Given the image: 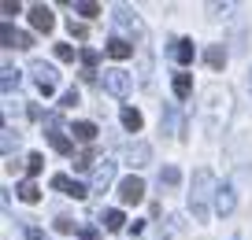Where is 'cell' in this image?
<instances>
[{
    "label": "cell",
    "mask_w": 252,
    "mask_h": 240,
    "mask_svg": "<svg viewBox=\"0 0 252 240\" xmlns=\"http://www.w3.org/2000/svg\"><path fill=\"white\" fill-rule=\"evenodd\" d=\"M119 200H123V203H141L145 200V181L137 178V174L123 178V181H119Z\"/></svg>",
    "instance_id": "277c9868"
},
{
    "label": "cell",
    "mask_w": 252,
    "mask_h": 240,
    "mask_svg": "<svg viewBox=\"0 0 252 240\" xmlns=\"http://www.w3.org/2000/svg\"><path fill=\"white\" fill-rule=\"evenodd\" d=\"M82 237H86V240H100V233H96V229H86Z\"/></svg>",
    "instance_id": "1f68e13d"
},
{
    "label": "cell",
    "mask_w": 252,
    "mask_h": 240,
    "mask_svg": "<svg viewBox=\"0 0 252 240\" xmlns=\"http://www.w3.org/2000/svg\"><path fill=\"white\" fill-rule=\"evenodd\" d=\"M0 37H4V48H33V37L23 33V30H15L11 23L0 26Z\"/></svg>",
    "instance_id": "8992f818"
},
{
    "label": "cell",
    "mask_w": 252,
    "mask_h": 240,
    "mask_svg": "<svg viewBox=\"0 0 252 240\" xmlns=\"http://www.w3.org/2000/svg\"><path fill=\"white\" fill-rule=\"evenodd\" d=\"M67 30H71V37H86L89 26H86V23H74V19H71V23H67Z\"/></svg>",
    "instance_id": "f1b7e54d"
},
{
    "label": "cell",
    "mask_w": 252,
    "mask_h": 240,
    "mask_svg": "<svg viewBox=\"0 0 252 240\" xmlns=\"http://www.w3.org/2000/svg\"><path fill=\"white\" fill-rule=\"evenodd\" d=\"M119 118H123V126L130 133H141V126H145V118H141V111H137V107H123V115H119Z\"/></svg>",
    "instance_id": "9a60e30c"
},
{
    "label": "cell",
    "mask_w": 252,
    "mask_h": 240,
    "mask_svg": "<svg viewBox=\"0 0 252 240\" xmlns=\"http://www.w3.org/2000/svg\"><path fill=\"white\" fill-rule=\"evenodd\" d=\"M249 93H252V74H249Z\"/></svg>",
    "instance_id": "d6a6232c"
},
{
    "label": "cell",
    "mask_w": 252,
    "mask_h": 240,
    "mask_svg": "<svg viewBox=\"0 0 252 240\" xmlns=\"http://www.w3.org/2000/svg\"><path fill=\"white\" fill-rule=\"evenodd\" d=\"M212 192H219L212 170H208V166H197V170H193V192H189V211H193V222H208V214H212V211H208Z\"/></svg>",
    "instance_id": "6da1fadb"
},
{
    "label": "cell",
    "mask_w": 252,
    "mask_h": 240,
    "mask_svg": "<svg viewBox=\"0 0 252 240\" xmlns=\"http://www.w3.org/2000/svg\"><path fill=\"white\" fill-rule=\"evenodd\" d=\"M204 63H208L212 70H222V63H226V52H222V45H212V48H208V52H204Z\"/></svg>",
    "instance_id": "2e32d148"
},
{
    "label": "cell",
    "mask_w": 252,
    "mask_h": 240,
    "mask_svg": "<svg viewBox=\"0 0 252 240\" xmlns=\"http://www.w3.org/2000/svg\"><path fill=\"white\" fill-rule=\"evenodd\" d=\"M126 163L134 166V170L149 166V163H152V148L145 144V140H134V144H126Z\"/></svg>",
    "instance_id": "5b68a950"
},
{
    "label": "cell",
    "mask_w": 252,
    "mask_h": 240,
    "mask_svg": "<svg viewBox=\"0 0 252 240\" xmlns=\"http://www.w3.org/2000/svg\"><path fill=\"white\" fill-rule=\"evenodd\" d=\"M19 200H23V203H37L41 200V188L33 185V181H23V185H19Z\"/></svg>",
    "instance_id": "d6986e66"
},
{
    "label": "cell",
    "mask_w": 252,
    "mask_h": 240,
    "mask_svg": "<svg viewBox=\"0 0 252 240\" xmlns=\"http://www.w3.org/2000/svg\"><path fill=\"white\" fill-rule=\"evenodd\" d=\"M11 85H19V70L15 67H4V93H11Z\"/></svg>",
    "instance_id": "603a6c76"
},
{
    "label": "cell",
    "mask_w": 252,
    "mask_h": 240,
    "mask_svg": "<svg viewBox=\"0 0 252 240\" xmlns=\"http://www.w3.org/2000/svg\"><path fill=\"white\" fill-rule=\"evenodd\" d=\"M74 166H78V170H89V166H93V152H89V148L78 152V155H74Z\"/></svg>",
    "instance_id": "cb8c5ba5"
},
{
    "label": "cell",
    "mask_w": 252,
    "mask_h": 240,
    "mask_svg": "<svg viewBox=\"0 0 252 240\" xmlns=\"http://www.w3.org/2000/svg\"><path fill=\"white\" fill-rule=\"evenodd\" d=\"M111 181H115V163H108V159H104V163L96 166V174H93V188H100V192H104Z\"/></svg>",
    "instance_id": "7c38bea8"
},
{
    "label": "cell",
    "mask_w": 252,
    "mask_h": 240,
    "mask_svg": "<svg viewBox=\"0 0 252 240\" xmlns=\"http://www.w3.org/2000/svg\"><path fill=\"white\" fill-rule=\"evenodd\" d=\"M26 240H41V229L33 222H26Z\"/></svg>",
    "instance_id": "4dcf8cb0"
},
{
    "label": "cell",
    "mask_w": 252,
    "mask_h": 240,
    "mask_svg": "<svg viewBox=\"0 0 252 240\" xmlns=\"http://www.w3.org/2000/svg\"><path fill=\"white\" fill-rule=\"evenodd\" d=\"M33 74H37V89H41V96H52L56 93V81H60V74H56V67H52V63H33Z\"/></svg>",
    "instance_id": "3957f363"
},
{
    "label": "cell",
    "mask_w": 252,
    "mask_h": 240,
    "mask_svg": "<svg viewBox=\"0 0 252 240\" xmlns=\"http://www.w3.org/2000/svg\"><path fill=\"white\" fill-rule=\"evenodd\" d=\"M189 93H193V78L174 74V96H178V100H189Z\"/></svg>",
    "instance_id": "e0dca14e"
},
{
    "label": "cell",
    "mask_w": 252,
    "mask_h": 240,
    "mask_svg": "<svg viewBox=\"0 0 252 240\" xmlns=\"http://www.w3.org/2000/svg\"><path fill=\"white\" fill-rule=\"evenodd\" d=\"M71 133H74V140H82V144H93L100 130H96L93 122H74V126H71Z\"/></svg>",
    "instance_id": "5bb4252c"
},
{
    "label": "cell",
    "mask_w": 252,
    "mask_h": 240,
    "mask_svg": "<svg viewBox=\"0 0 252 240\" xmlns=\"http://www.w3.org/2000/svg\"><path fill=\"white\" fill-rule=\"evenodd\" d=\"M123 225H126V214H123V211H104V229L119 233Z\"/></svg>",
    "instance_id": "ac0fdd59"
},
{
    "label": "cell",
    "mask_w": 252,
    "mask_h": 240,
    "mask_svg": "<svg viewBox=\"0 0 252 240\" xmlns=\"http://www.w3.org/2000/svg\"><path fill=\"white\" fill-rule=\"evenodd\" d=\"M130 89H134V78L126 74L123 67L104 70V93H111V96H119V100H126V96H130Z\"/></svg>",
    "instance_id": "7a4b0ae2"
},
{
    "label": "cell",
    "mask_w": 252,
    "mask_h": 240,
    "mask_svg": "<svg viewBox=\"0 0 252 240\" xmlns=\"http://www.w3.org/2000/svg\"><path fill=\"white\" fill-rule=\"evenodd\" d=\"M48 144H52L60 155H74V140L67 137V133H60V130H52V133H48Z\"/></svg>",
    "instance_id": "4fadbf2b"
},
{
    "label": "cell",
    "mask_w": 252,
    "mask_h": 240,
    "mask_svg": "<svg viewBox=\"0 0 252 240\" xmlns=\"http://www.w3.org/2000/svg\"><path fill=\"white\" fill-rule=\"evenodd\" d=\"M19 11H23V4H19V0H4V15H19Z\"/></svg>",
    "instance_id": "f546056e"
},
{
    "label": "cell",
    "mask_w": 252,
    "mask_h": 240,
    "mask_svg": "<svg viewBox=\"0 0 252 240\" xmlns=\"http://www.w3.org/2000/svg\"><path fill=\"white\" fill-rule=\"evenodd\" d=\"M56 59L60 63H74V48L71 45H56Z\"/></svg>",
    "instance_id": "4316f807"
},
{
    "label": "cell",
    "mask_w": 252,
    "mask_h": 240,
    "mask_svg": "<svg viewBox=\"0 0 252 240\" xmlns=\"http://www.w3.org/2000/svg\"><path fill=\"white\" fill-rule=\"evenodd\" d=\"M41 166H45V155H41V152H33L30 159H26V170H30V174H41Z\"/></svg>",
    "instance_id": "484cf974"
},
{
    "label": "cell",
    "mask_w": 252,
    "mask_h": 240,
    "mask_svg": "<svg viewBox=\"0 0 252 240\" xmlns=\"http://www.w3.org/2000/svg\"><path fill=\"white\" fill-rule=\"evenodd\" d=\"M52 188L56 192H63V196H74V200H86V185H78V181H71L67 174H52Z\"/></svg>",
    "instance_id": "52a82bcc"
},
{
    "label": "cell",
    "mask_w": 252,
    "mask_h": 240,
    "mask_svg": "<svg viewBox=\"0 0 252 240\" xmlns=\"http://www.w3.org/2000/svg\"><path fill=\"white\" fill-rule=\"evenodd\" d=\"M104 52H108L111 59H130V55H134V45L126 37H111L108 45H104Z\"/></svg>",
    "instance_id": "30bf717a"
},
{
    "label": "cell",
    "mask_w": 252,
    "mask_h": 240,
    "mask_svg": "<svg viewBox=\"0 0 252 240\" xmlns=\"http://www.w3.org/2000/svg\"><path fill=\"white\" fill-rule=\"evenodd\" d=\"M30 26H33V30H41V33H48V30L56 26L52 8H45V4H33V8H30Z\"/></svg>",
    "instance_id": "ba28073f"
},
{
    "label": "cell",
    "mask_w": 252,
    "mask_h": 240,
    "mask_svg": "<svg viewBox=\"0 0 252 240\" xmlns=\"http://www.w3.org/2000/svg\"><path fill=\"white\" fill-rule=\"evenodd\" d=\"M182 181V174H178V166H163V170H159V185H178Z\"/></svg>",
    "instance_id": "44dd1931"
},
{
    "label": "cell",
    "mask_w": 252,
    "mask_h": 240,
    "mask_svg": "<svg viewBox=\"0 0 252 240\" xmlns=\"http://www.w3.org/2000/svg\"><path fill=\"white\" fill-rule=\"evenodd\" d=\"M96 59H100V55H96L93 48H82V63H86V70H89V74H96V70H93V67H96Z\"/></svg>",
    "instance_id": "d4e9b609"
},
{
    "label": "cell",
    "mask_w": 252,
    "mask_h": 240,
    "mask_svg": "<svg viewBox=\"0 0 252 240\" xmlns=\"http://www.w3.org/2000/svg\"><path fill=\"white\" fill-rule=\"evenodd\" d=\"M74 11H78V15H86V19L104 15V8H100V4H93V0H78V4H74Z\"/></svg>",
    "instance_id": "ffe728a7"
},
{
    "label": "cell",
    "mask_w": 252,
    "mask_h": 240,
    "mask_svg": "<svg viewBox=\"0 0 252 240\" xmlns=\"http://www.w3.org/2000/svg\"><path fill=\"white\" fill-rule=\"evenodd\" d=\"M234 207H237V196H234V188L230 185H219V192H215V214H234Z\"/></svg>",
    "instance_id": "9c48e42d"
},
{
    "label": "cell",
    "mask_w": 252,
    "mask_h": 240,
    "mask_svg": "<svg viewBox=\"0 0 252 240\" xmlns=\"http://www.w3.org/2000/svg\"><path fill=\"white\" fill-rule=\"evenodd\" d=\"M78 104H82L78 89H67V93H63V100H60V107H78Z\"/></svg>",
    "instance_id": "7402d4cb"
},
{
    "label": "cell",
    "mask_w": 252,
    "mask_h": 240,
    "mask_svg": "<svg viewBox=\"0 0 252 240\" xmlns=\"http://www.w3.org/2000/svg\"><path fill=\"white\" fill-rule=\"evenodd\" d=\"M171 59H178L182 67H186V63H193V41H189V37H178V41L171 45Z\"/></svg>",
    "instance_id": "8fae6325"
},
{
    "label": "cell",
    "mask_w": 252,
    "mask_h": 240,
    "mask_svg": "<svg viewBox=\"0 0 252 240\" xmlns=\"http://www.w3.org/2000/svg\"><path fill=\"white\" fill-rule=\"evenodd\" d=\"M56 233L71 237V233H74V222H71V218H56Z\"/></svg>",
    "instance_id": "83f0119b"
}]
</instances>
